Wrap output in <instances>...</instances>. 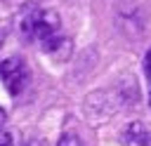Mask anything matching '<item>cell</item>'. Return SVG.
<instances>
[{
  "label": "cell",
  "mask_w": 151,
  "mask_h": 146,
  "mask_svg": "<svg viewBox=\"0 0 151 146\" xmlns=\"http://www.w3.org/2000/svg\"><path fill=\"white\" fill-rule=\"evenodd\" d=\"M144 73H146L149 85H151V49H149V52H146V57H144Z\"/></svg>",
  "instance_id": "cell-5"
},
{
  "label": "cell",
  "mask_w": 151,
  "mask_h": 146,
  "mask_svg": "<svg viewBox=\"0 0 151 146\" xmlns=\"http://www.w3.org/2000/svg\"><path fill=\"white\" fill-rule=\"evenodd\" d=\"M2 127H5V111L0 108V132H2Z\"/></svg>",
  "instance_id": "cell-7"
},
{
  "label": "cell",
  "mask_w": 151,
  "mask_h": 146,
  "mask_svg": "<svg viewBox=\"0 0 151 146\" xmlns=\"http://www.w3.org/2000/svg\"><path fill=\"white\" fill-rule=\"evenodd\" d=\"M19 31L24 40L38 42L50 57L64 59L68 54V38L61 33V19L54 9H31L21 16Z\"/></svg>",
  "instance_id": "cell-1"
},
{
  "label": "cell",
  "mask_w": 151,
  "mask_h": 146,
  "mask_svg": "<svg viewBox=\"0 0 151 146\" xmlns=\"http://www.w3.org/2000/svg\"><path fill=\"white\" fill-rule=\"evenodd\" d=\"M57 146H85V141L78 137V134H73V132H66L61 139H59V144Z\"/></svg>",
  "instance_id": "cell-4"
},
{
  "label": "cell",
  "mask_w": 151,
  "mask_h": 146,
  "mask_svg": "<svg viewBox=\"0 0 151 146\" xmlns=\"http://www.w3.org/2000/svg\"><path fill=\"white\" fill-rule=\"evenodd\" d=\"M149 104H151V85H149Z\"/></svg>",
  "instance_id": "cell-9"
},
{
  "label": "cell",
  "mask_w": 151,
  "mask_h": 146,
  "mask_svg": "<svg viewBox=\"0 0 151 146\" xmlns=\"http://www.w3.org/2000/svg\"><path fill=\"white\" fill-rule=\"evenodd\" d=\"M0 146H14L12 137H9V134H2V139H0Z\"/></svg>",
  "instance_id": "cell-6"
},
{
  "label": "cell",
  "mask_w": 151,
  "mask_h": 146,
  "mask_svg": "<svg viewBox=\"0 0 151 146\" xmlns=\"http://www.w3.org/2000/svg\"><path fill=\"white\" fill-rule=\"evenodd\" d=\"M0 80L12 97H19L28 87L31 71H28V66L21 57H7V59L0 61Z\"/></svg>",
  "instance_id": "cell-2"
},
{
  "label": "cell",
  "mask_w": 151,
  "mask_h": 146,
  "mask_svg": "<svg viewBox=\"0 0 151 146\" xmlns=\"http://www.w3.org/2000/svg\"><path fill=\"white\" fill-rule=\"evenodd\" d=\"M120 141L123 146H151V130L142 122H130L120 132Z\"/></svg>",
  "instance_id": "cell-3"
},
{
  "label": "cell",
  "mask_w": 151,
  "mask_h": 146,
  "mask_svg": "<svg viewBox=\"0 0 151 146\" xmlns=\"http://www.w3.org/2000/svg\"><path fill=\"white\" fill-rule=\"evenodd\" d=\"M2 40H5V31L0 28V45H2Z\"/></svg>",
  "instance_id": "cell-8"
}]
</instances>
